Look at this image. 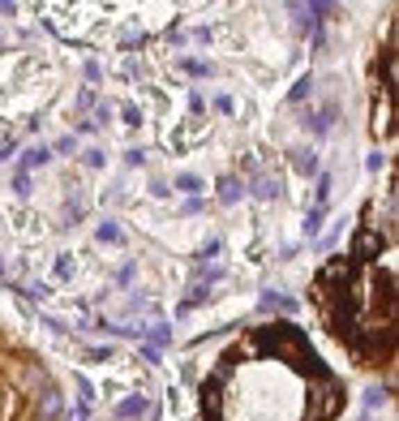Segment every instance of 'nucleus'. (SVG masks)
<instances>
[{
	"instance_id": "obj_11",
	"label": "nucleus",
	"mask_w": 399,
	"mask_h": 421,
	"mask_svg": "<svg viewBox=\"0 0 399 421\" xmlns=\"http://www.w3.org/2000/svg\"><path fill=\"white\" fill-rule=\"evenodd\" d=\"M258 193H262V198H275V193H279V181H262Z\"/></svg>"
},
{
	"instance_id": "obj_1",
	"label": "nucleus",
	"mask_w": 399,
	"mask_h": 421,
	"mask_svg": "<svg viewBox=\"0 0 399 421\" xmlns=\"http://www.w3.org/2000/svg\"><path fill=\"white\" fill-rule=\"evenodd\" d=\"M47 159H52V151H47V146H35V151H26V168H43ZM22 168V172H26Z\"/></svg>"
},
{
	"instance_id": "obj_5",
	"label": "nucleus",
	"mask_w": 399,
	"mask_h": 421,
	"mask_svg": "<svg viewBox=\"0 0 399 421\" xmlns=\"http://www.w3.org/2000/svg\"><path fill=\"white\" fill-rule=\"evenodd\" d=\"M95 237H99V241H108V245H116V241H120V228H116V224H99Z\"/></svg>"
},
{
	"instance_id": "obj_9",
	"label": "nucleus",
	"mask_w": 399,
	"mask_h": 421,
	"mask_svg": "<svg viewBox=\"0 0 399 421\" xmlns=\"http://www.w3.org/2000/svg\"><path fill=\"white\" fill-rule=\"evenodd\" d=\"M296 168H301V172H318V159L309 151H301V155H296Z\"/></svg>"
},
{
	"instance_id": "obj_3",
	"label": "nucleus",
	"mask_w": 399,
	"mask_h": 421,
	"mask_svg": "<svg viewBox=\"0 0 399 421\" xmlns=\"http://www.w3.org/2000/svg\"><path fill=\"white\" fill-rule=\"evenodd\" d=\"M138 413H146V400L138 395V400H124L120 404V417H138Z\"/></svg>"
},
{
	"instance_id": "obj_7",
	"label": "nucleus",
	"mask_w": 399,
	"mask_h": 421,
	"mask_svg": "<svg viewBox=\"0 0 399 421\" xmlns=\"http://www.w3.org/2000/svg\"><path fill=\"white\" fill-rule=\"evenodd\" d=\"M236 193H241V189H236V181H232V177L219 185V198H223V202H236Z\"/></svg>"
},
{
	"instance_id": "obj_10",
	"label": "nucleus",
	"mask_w": 399,
	"mask_h": 421,
	"mask_svg": "<svg viewBox=\"0 0 399 421\" xmlns=\"http://www.w3.org/2000/svg\"><path fill=\"white\" fill-rule=\"evenodd\" d=\"M185 69L197 73V78H206V73H211V65H202V61H185Z\"/></svg>"
},
{
	"instance_id": "obj_8",
	"label": "nucleus",
	"mask_w": 399,
	"mask_h": 421,
	"mask_svg": "<svg viewBox=\"0 0 399 421\" xmlns=\"http://www.w3.org/2000/svg\"><path fill=\"white\" fill-rule=\"evenodd\" d=\"M369 250H378V237H373V232H361V241H357V254H369Z\"/></svg>"
},
{
	"instance_id": "obj_6",
	"label": "nucleus",
	"mask_w": 399,
	"mask_h": 421,
	"mask_svg": "<svg viewBox=\"0 0 399 421\" xmlns=\"http://www.w3.org/2000/svg\"><path fill=\"white\" fill-rule=\"evenodd\" d=\"M327 198H331V177H318V202L314 207H327Z\"/></svg>"
},
{
	"instance_id": "obj_2",
	"label": "nucleus",
	"mask_w": 399,
	"mask_h": 421,
	"mask_svg": "<svg viewBox=\"0 0 399 421\" xmlns=\"http://www.w3.org/2000/svg\"><path fill=\"white\" fill-rule=\"evenodd\" d=\"M177 189H185V193H197V189H202V181H197L193 172H181V177H177Z\"/></svg>"
},
{
	"instance_id": "obj_4",
	"label": "nucleus",
	"mask_w": 399,
	"mask_h": 421,
	"mask_svg": "<svg viewBox=\"0 0 399 421\" xmlns=\"http://www.w3.org/2000/svg\"><path fill=\"white\" fill-rule=\"evenodd\" d=\"M56 413H60V395L47 391V395H43V417H56Z\"/></svg>"
}]
</instances>
